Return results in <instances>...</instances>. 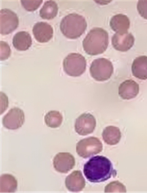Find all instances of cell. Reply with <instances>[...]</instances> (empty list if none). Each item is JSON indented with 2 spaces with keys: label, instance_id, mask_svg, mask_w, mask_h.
I'll return each mask as SVG.
<instances>
[{
  "label": "cell",
  "instance_id": "cell-5",
  "mask_svg": "<svg viewBox=\"0 0 147 193\" xmlns=\"http://www.w3.org/2000/svg\"><path fill=\"white\" fill-rule=\"evenodd\" d=\"M113 71V67L111 62L104 58L94 60L90 68L91 76L98 81L108 80L111 76Z\"/></svg>",
  "mask_w": 147,
  "mask_h": 193
},
{
  "label": "cell",
  "instance_id": "cell-20",
  "mask_svg": "<svg viewBox=\"0 0 147 193\" xmlns=\"http://www.w3.org/2000/svg\"><path fill=\"white\" fill-rule=\"evenodd\" d=\"M58 7L57 4L54 1L49 0L45 2L39 10V15L44 19H51L57 15Z\"/></svg>",
  "mask_w": 147,
  "mask_h": 193
},
{
  "label": "cell",
  "instance_id": "cell-2",
  "mask_svg": "<svg viewBox=\"0 0 147 193\" xmlns=\"http://www.w3.org/2000/svg\"><path fill=\"white\" fill-rule=\"evenodd\" d=\"M109 44V34L104 29L94 27L90 30L82 41L84 51L88 54L94 55L104 52Z\"/></svg>",
  "mask_w": 147,
  "mask_h": 193
},
{
  "label": "cell",
  "instance_id": "cell-7",
  "mask_svg": "<svg viewBox=\"0 0 147 193\" xmlns=\"http://www.w3.org/2000/svg\"><path fill=\"white\" fill-rule=\"evenodd\" d=\"M0 33L8 34L15 29L18 24L16 14L11 9L5 8L0 11Z\"/></svg>",
  "mask_w": 147,
  "mask_h": 193
},
{
  "label": "cell",
  "instance_id": "cell-13",
  "mask_svg": "<svg viewBox=\"0 0 147 193\" xmlns=\"http://www.w3.org/2000/svg\"><path fill=\"white\" fill-rule=\"evenodd\" d=\"M66 187L69 191L77 192L82 191L85 186V181L80 171H75L67 176L65 180Z\"/></svg>",
  "mask_w": 147,
  "mask_h": 193
},
{
  "label": "cell",
  "instance_id": "cell-12",
  "mask_svg": "<svg viewBox=\"0 0 147 193\" xmlns=\"http://www.w3.org/2000/svg\"><path fill=\"white\" fill-rule=\"evenodd\" d=\"M32 31L36 39L41 43L48 41L52 38L53 34L52 26L44 22L36 23L33 27Z\"/></svg>",
  "mask_w": 147,
  "mask_h": 193
},
{
  "label": "cell",
  "instance_id": "cell-21",
  "mask_svg": "<svg viewBox=\"0 0 147 193\" xmlns=\"http://www.w3.org/2000/svg\"><path fill=\"white\" fill-rule=\"evenodd\" d=\"M45 121L49 127L55 128L61 125L63 120L62 115L60 112L56 111H51L45 116Z\"/></svg>",
  "mask_w": 147,
  "mask_h": 193
},
{
  "label": "cell",
  "instance_id": "cell-17",
  "mask_svg": "<svg viewBox=\"0 0 147 193\" xmlns=\"http://www.w3.org/2000/svg\"><path fill=\"white\" fill-rule=\"evenodd\" d=\"M32 43L30 35L25 31L18 32L15 34L12 38L13 47L19 51H25L28 49Z\"/></svg>",
  "mask_w": 147,
  "mask_h": 193
},
{
  "label": "cell",
  "instance_id": "cell-4",
  "mask_svg": "<svg viewBox=\"0 0 147 193\" xmlns=\"http://www.w3.org/2000/svg\"><path fill=\"white\" fill-rule=\"evenodd\" d=\"M86 65L85 57L78 53L69 54L63 61L64 71L68 75L73 77L82 74L86 70Z\"/></svg>",
  "mask_w": 147,
  "mask_h": 193
},
{
  "label": "cell",
  "instance_id": "cell-15",
  "mask_svg": "<svg viewBox=\"0 0 147 193\" xmlns=\"http://www.w3.org/2000/svg\"><path fill=\"white\" fill-rule=\"evenodd\" d=\"M132 74L139 79H147V56H141L134 60L131 66Z\"/></svg>",
  "mask_w": 147,
  "mask_h": 193
},
{
  "label": "cell",
  "instance_id": "cell-25",
  "mask_svg": "<svg viewBox=\"0 0 147 193\" xmlns=\"http://www.w3.org/2000/svg\"><path fill=\"white\" fill-rule=\"evenodd\" d=\"M137 7L140 16L147 19V0H139L137 4Z\"/></svg>",
  "mask_w": 147,
  "mask_h": 193
},
{
  "label": "cell",
  "instance_id": "cell-10",
  "mask_svg": "<svg viewBox=\"0 0 147 193\" xmlns=\"http://www.w3.org/2000/svg\"><path fill=\"white\" fill-rule=\"evenodd\" d=\"M75 163L74 158L71 154L61 152L57 154L54 157L53 163L56 171L66 173L73 168Z\"/></svg>",
  "mask_w": 147,
  "mask_h": 193
},
{
  "label": "cell",
  "instance_id": "cell-18",
  "mask_svg": "<svg viewBox=\"0 0 147 193\" xmlns=\"http://www.w3.org/2000/svg\"><path fill=\"white\" fill-rule=\"evenodd\" d=\"M102 136L103 140L106 143L110 145H114L119 142L121 134L118 127L111 126L105 128Z\"/></svg>",
  "mask_w": 147,
  "mask_h": 193
},
{
  "label": "cell",
  "instance_id": "cell-11",
  "mask_svg": "<svg viewBox=\"0 0 147 193\" xmlns=\"http://www.w3.org/2000/svg\"><path fill=\"white\" fill-rule=\"evenodd\" d=\"M135 39L131 33H115L111 39L112 45L116 50L125 52L129 50L133 45Z\"/></svg>",
  "mask_w": 147,
  "mask_h": 193
},
{
  "label": "cell",
  "instance_id": "cell-6",
  "mask_svg": "<svg viewBox=\"0 0 147 193\" xmlns=\"http://www.w3.org/2000/svg\"><path fill=\"white\" fill-rule=\"evenodd\" d=\"M102 144L96 137H90L80 140L76 145V151L81 157L86 158L100 152Z\"/></svg>",
  "mask_w": 147,
  "mask_h": 193
},
{
  "label": "cell",
  "instance_id": "cell-24",
  "mask_svg": "<svg viewBox=\"0 0 147 193\" xmlns=\"http://www.w3.org/2000/svg\"><path fill=\"white\" fill-rule=\"evenodd\" d=\"M0 59L3 60L7 59L11 54V50L8 44L6 42L1 41Z\"/></svg>",
  "mask_w": 147,
  "mask_h": 193
},
{
  "label": "cell",
  "instance_id": "cell-3",
  "mask_svg": "<svg viewBox=\"0 0 147 193\" xmlns=\"http://www.w3.org/2000/svg\"><path fill=\"white\" fill-rule=\"evenodd\" d=\"M87 26L85 18L78 13H69L61 20L60 28L63 34L66 37L75 39L80 36Z\"/></svg>",
  "mask_w": 147,
  "mask_h": 193
},
{
  "label": "cell",
  "instance_id": "cell-23",
  "mask_svg": "<svg viewBox=\"0 0 147 193\" xmlns=\"http://www.w3.org/2000/svg\"><path fill=\"white\" fill-rule=\"evenodd\" d=\"M42 0H21L22 5L27 10L34 11L37 9Z\"/></svg>",
  "mask_w": 147,
  "mask_h": 193
},
{
  "label": "cell",
  "instance_id": "cell-8",
  "mask_svg": "<svg viewBox=\"0 0 147 193\" xmlns=\"http://www.w3.org/2000/svg\"><path fill=\"white\" fill-rule=\"evenodd\" d=\"M25 121L24 111L19 108L11 109L2 119L3 126L7 129L16 130L21 127Z\"/></svg>",
  "mask_w": 147,
  "mask_h": 193
},
{
  "label": "cell",
  "instance_id": "cell-22",
  "mask_svg": "<svg viewBox=\"0 0 147 193\" xmlns=\"http://www.w3.org/2000/svg\"><path fill=\"white\" fill-rule=\"evenodd\" d=\"M105 192H123L126 193L125 186L118 181L111 182L105 188Z\"/></svg>",
  "mask_w": 147,
  "mask_h": 193
},
{
  "label": "cell",
  "instance_id": "cell-14",
  "mask_svg": "<svg viewBox=\"0 0 147 193\" xmlns=\"http://www.w3.org/2000/svg\"><path fill=\"white\" fill-rule=\"evenodd\" d=\"M139 90L138 83L132 80H127L120 84L118 88V94L123 99L129 100L137 96Z\"/></svg>",
  "mask_w": 147,
  "mask_h": 193
},
{
  "label": "cell",
  "instance_id": "cell-16",
  "mask_svg": "<svg viewBox=\"0 0 147 193\" xmlns=\"http://www.w3.org/2000/svg\"><path fill=\"white\" fill-rule=\"evenodd\" d=\"M130 24L128 17L121 13L113 16L110 22V26L112 29L116 32L121 33L128 32Z\"/></svg>",
  "mask_w": 147,
  "mask_h": 193
},
{
  "label": "cell",
  "instance_id": "cell-9",
  "mask_svg": "<svg viewBox=\"0 0 147 193\" xmlns=\"http://www.w3.org/2000/svg\"><path fill=\"white\" fill-rule=\"evenodd\" d=\"M96 125V119L92 115L84 113L76 119L75 130L79 135L85 136L92 133Z\"/></svg>",
  "mask_w": 147,
  "mask_h": 193
},
{
  "label": "cell",
  "instance_id": "cell-19",
  "mask_svg": "<svg viewBox=\"0 0 147 193\" xmlns=\"http://www.w3.org/2000/svg\"><path fill=\"white\" fill-rule=\"evenodd\" d=\"M18 182L12 175L5 174L0 177V193H13L16 190Z\"/></svg>",
  "mask_w": 147,
  "mask_h": 193
},
{
  "label": "cell",
  "instance_id": "cell-1",
  "mask_svg": "<svg viewBox=\"0 0 147 193\" xmlns=\"http://www.w3.org/2000/svg\"><path fill=\"white\" fill-rule=\"evenodd\" d=\"M83 172L87 179L94 183L105 181L115 172L110 160L99 155L92 157L84 164Z\"/></svg>",
  "mask_w": 147,
  "mask_h": 193
}]
</instances>
